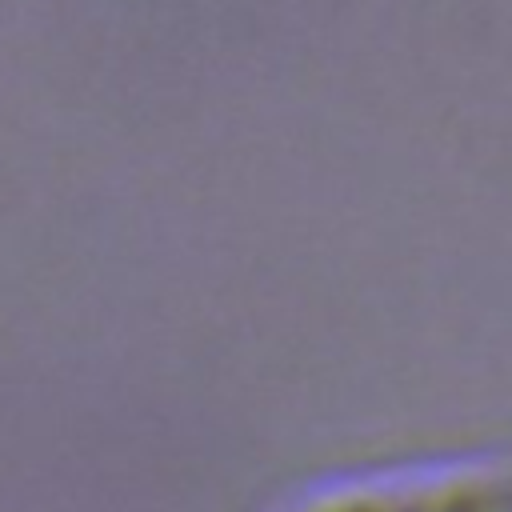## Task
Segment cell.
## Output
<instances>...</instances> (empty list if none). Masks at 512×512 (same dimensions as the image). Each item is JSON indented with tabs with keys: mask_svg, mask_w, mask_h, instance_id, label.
<instances>
[{
	"mask_svg": "<svg viewBox=\"0 0 512 512\" xmlns=\"http://www.w3.org/2000/svg\"><path fill=\"white\" fill-rule=\"evenodd\" d=\"M280 512H512L508 464L404 468L308 488Z\"/></svg>",
	"mask_w": 512,
	"mask_h": 512,
	"instance_id": "1",
	"label": "cell"
}]
</instances>
